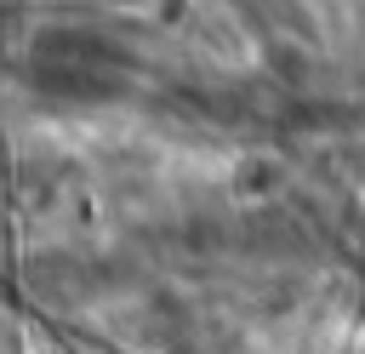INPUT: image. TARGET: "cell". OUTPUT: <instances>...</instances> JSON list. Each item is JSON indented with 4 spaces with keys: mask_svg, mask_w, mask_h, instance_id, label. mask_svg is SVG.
<instances>
[{
    "mask_svg": "<svg viewBox=\"0 0 365 354\" xmlns=\"http://www.w3.org/2000/svg\"><path fill=\"white\" fill-rule=\"evenodd\" d=\"M23 74L57 103H114L125 97V51L97 29H46L29 40Z\"/></svg>",
    "mask_w": 365,
    "mask_h": 354,
    "instance_id": "1",
    "label": "cell"
}]
</instances>
